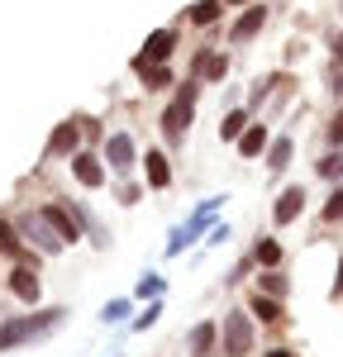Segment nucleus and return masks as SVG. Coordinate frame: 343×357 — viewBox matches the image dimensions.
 <instances>
[{
  "label": "nucleus",
  "instance_id": "9b49d317",
  "mask_svg": "<svg viewBox=\"0 0 343 357\" xmlns=\"http://www.w3.org/2000/svg\"><path fill=\"white\" fill-rule=\"evenodd\" d=\"M215 343H220V324H215V319L196 324V329H191V338H186L191 357H210V353H215Z\"/></svg>",
  "mask_w": 343,
  "mask_h": 357
},
{
  "label": "nucleus",
  "instance_id": "2f4dec72",
  "mask_svg": "<svg viewBox=\"0 0 343 357\" xmlns=\"http://www.w3.org/2000/svg\"><path fill=\"white\" fill-rule=\"evenodd\" d=\"M262 357H300V353H291V348H267Z\"/></svg>",
  "mask_w": 343,
  "mask_h": 357
},
{
  "label": "nucleus",
  "instance_id": "1a4fd4ad",
  "mask_svg": "<svg viewBox=\"0 0 343 357\" xmlns=\"http://www.w3.org/2000/svg\"><path fill=\"white\" fill-rule=\"evenodd\" d=\"M10 291H15L20 301H29V305H33L38 296H43V286H38V272H33L29 262H20V267L10 272Z\"/></svg>",
  "mask_w": 343,
  "mask_h": 357
},
{
  "label": "nucleus",
  "instance_id": "0eeeda50",
  "mask_svg": "<svg viewBox=\"0 0 343 357\" xmlns=\"http://www.w3.org/2000/svg\"><path fill=\"white\" fill-rule=\"evenodd\" d=\"M105 162H110V172H134V138L129 134H110L105 138Z\"/></svg>",
  "mask_w": 343,
  "mask_h": 357
},
{
  "label": "nucleus",
  "instance_id": "aec40b11",
  "mask_svg": "<svg viewBox=\"0 0 343 357\" xmlns=\"http://www.w3.org/2000/svg\"><path fill=\"white\" fill-rule=\"evenodd\" d=\"M314 172H319L324 181H343V148H334V153H324V158L314 162Z\"/></svg>",
  "mask_w": 343,
  "mask_h": 357
},
{
  "label": "nucleus",
  "instance_id": "ddd939ff",
  "mask_svg": "<svg viewBox=\"0 0 343 357\" xmlns=\"http://www.w3.org/2000/svg\"><path fill=\"white\" fill-rule=\"evenodd\" d=\"M72 172H77L82 186H100L105 181V167H100V158H91V153H77L72 158Z\"/></svg>",
  "mask_w": 343,
  "mask_h": 357
},
{
  "label": "nucleus",
  "instance_id": "393cba45",
  "mask_svg": "<svg viewBox=\"0 0 343 357\" xmlns=\"http://www.w3.org/2000/svg\"><path fill=\"white\" fill-rule=\"evenodd\" d=\"M139 296H143V301H158V296H162V276L148 272V276L139 281Z\"/></svg>",
  "mask_w": 343,
  "mask_h": 357
},
{
  "label": "nucleus",
  "instance_id": "dca6fc26",
  "mask_svg": "<svg viewBox=\"0 0 343 357\" xmlns=\"http://www.w3.org/2000/svg\"><path fill=\"white\" fill-rule=\"evenodd\" d=\"M291 153H296V143H291V138H272V143H267V172H286V167H291Z\"/></svg>",
  "mask_w": 343,
  "mask_h": 357
},
{
  "label": "nucleus",
  "instance_id": "a878e982",
  "mask_svg": "<svg viewBox=\"0 0 343 357\" xmlns=\"http://www.w3.org/2000/svg\"><path fill=\"white\" fill-rule=\"evenodd\" d=\"M158 319H162V305L153 301V305H148V310H143V314H139V319H134V329H153Z\"/></svg>",
  "mask_w": 343,
  "mask_h": 357
},
{
  "label": "nucleus",
  "instance_id": "f704fd0d",
  "mask_svg": "<svg viewBox=\"0 0 343 357\" xmlns=\"http://www.w3.org/2000/svg\"><path fill=\"white\" fill-rule=\"evenodd\" d=\"M339 15H343V0H339Z\"/></svg>",
  "mask_w": 343,
  "mask_h": 357
},
{
  "label": "nucleus",
  "instance_id": "423d86ee",
  "mask_svg": "<svg viewBox=\"0 0 343 357\" xmlns=\"http://www.w3.org/2000/svg\"><path fill=\"white\" fill-rule=\"evenodd\" d=\"M172 48H176V29H158L153 38H148V53L134 62V72H148V67H158V62H167Z\"/></svg>",
  "mask_w": 343,
  "mask_h": 357
},
{
  "label": "nucleus",
  "instance_id": "9d476101",
  "mask_svg": "<svg viewBox=\"0 0 343 357\" xmlns=\"http://www.w3.org/2000/svg\"><path fill=\"white\" fill-rule=\"evenodd\" d=\"M248 314H253V319H262V324H282V319H286L282 301H277V296H262V291H253V296H248Z\"/></svg>",
  "mask_w": 343,
  "mask_h": 357
},
{
  "label": "nucleus",
  "instance_id": "39448f33",
  "mask_svg": "<svg viewBox=\"0 0 343 357\" xmlns=\"http://www.w3.org/2000/svg\"><path fill=\"white\" fill-rule=\"evenodd\" d=\"M20 234H24V238H33V243L43 248V252H57V248L67 243V238L57 234L53 224L43 220V210H38V215H24V220H20Z\"/></svg>",
  "mask_w": 343,
  "mask_h": 357
},
{
  "label": "nucleus",
  "instance_id": "a211bd4d",
  "mask_svg": "<svg viewBox=\"0 0 343 357\" xmlns=\"http://www.w3.org/2000/svg\"><path fill=\"white\" fill-rule=\"evenodd\" d=\"M77 138H82V129H77V124H62V129L53 134V143H48V153H53V158H62V153H77Z\"/></svg>",
  "mask_w": 343,
  "mask_h": 357
},
{
  "label": "nucleus",
  "instance_id": "7c9ffc66",
  "mask_svg": "<svg viewBox=\"0 0 343 357\" xmlns=\"http://www.w3.org/2000/svg\"><path fill=\"white\" fill-rule=\"evenodd\" d=\"M329 48H334V67H343V33H334V43H329Z\"/></svg>",
  "mask_w": 343,
  "mask_h": 357
},
{
  "label": "nucleus",
  "instance_id": "473e14b6",
  "mask_svg": "<svg viewBox=\"0 0 343 357\" xmlns=\"http://www.w3.org/2000/svg\"><path fill=\"white\" fill-rule=\"evenodd\" d=\"M334 91L343 96V67H334Z\"/></svg>",
  "mask_w": 343,
  "mask_h": 357
},
{
  "label": "nucleus",
  "instance_id": "6e6552de",
  "mask_svg": "<svg viewBox=\"0 0 343 357\" xmlns=\"http://www.w3.org/2000/svg\"><path fill=\"white\" fill-rule=\"evenodd\" d=\"M300 210H305V186H286V191L277 195V205H272V220L291 224V220H300Z\"/></svg>",
  "mask_w": 343,
  "mask_h": 357
},
{
  "label": "nucleus",
  "instance_id": "7ed1b4c3",
  "mask_svg": "<svg viewBox=\"0 0 343 357\" xmlns=\"http://www.w3.org/2000/svg\"><path fill=\"white\" fill-rule=\"evenodd\" d=\"M191 110H196V86L186 82L181 91H176V100L167 105V114H162V129H167V138H172V143H181L186 124H191Z\"/></svg>",
  "mask_w": 343,
  "mask_h": 357
},
{
  "label": "nucleus",
  "instance_id": "bb28decb",
  "mask_svg": "<svg viewBox=\"0 0 343 357\" xmlns=\"http://www.w3.org/2000/svg\"><path fill=\"white\" fill-rule=\"evenodd\" d=\"M124 314H129V301H110V305H105V314H100V319H105V324H119Z\"/></svg>",
  "mask_w": 343,
  "mask_h": 357
},
{
  "label": "nucleus",
  "instance_id": "4468645a",
  "mask_svg": "<svg viewBox=\"0 0 343 357\" xmlns=\"http://www.w3.org/2000/svg\"><path fill=\"white\" fill-rule=\"evenodd\" d=\"M196 72L205 77V82H224L229 57H224V53H205V48H200V53H196Z\"/></svg>",
  "mask_w": 343,
  "mask_h": 357
},
{
  "label": "nucleus",
  "instance_id": "2eb2a0df",
  "mask_svg": "<svg viewBox=\"0 0 343 357\" xmlns=\"http://www.w3.org/2000/svg\"><path fill=\"white\" fill-rule=\"evenodd\" d=\"M43 220L53 224V229H57V234H62V238H72V243L82 238V229H77V220H72V215H67L62 205H43Z\"/></svg>",
  "mask_w": 343,
  "mask_h": 357
},
{
  "label": "nucleus",
  "instance_id": "f3484780",
  "mask_svg": "<svg viewBox=\"0 0 343 357\" xmlns=\"http://www.w3.org/2000/svg\"><path fill=\"white\" fill-rule=\"evenodd\" d=\"M143 172H148V186H153V191H162V186L172 181V172H167V158H162L158 148H153V153L143 158Z\"/></svg>",
  "mask_w": 343,
  "mask_h": 357
},
{
  "label": "nucleus",
  "instance_id": "c756f323",
  "mask_svg": "<svg viewBox=\"0 0 343 357\" xmlns=\"http://www.w3.org/2000/svg\"><path fill=\"white\" fill-rule=\"evenodd\" d=\"M329 301H343V257H339V272H334V291H329Z\"/></svg>",
  "mask_w": 343,
  "mask_h": 357
},
{
  "label": "nucleus",
  "instance_id": "412c9836",
  "mask_svg": "<svg viewBox=\"0 0 343 357\" xmlns=\"http://www.w3.org/2000/svg\"><path fill=\"white\" fill-rule=\"evenodd\" d=\"M243 129H248V110H234V114H224L220 138H224V143H238V138H243Z\"/></svg>",
  "mask_w": 343,
  "mask_h": 357
},
{
  "label": "nucleus",
  "instance_id": "f03ea898",
  "mask_svg": "<svg viewBox=\"0 0 343 357\" xmlns=\"http://www.w3.org/2000/svg\"><path fill=\"white\" fill-rule=\"evenodd\" d=\"M257 348V329L248 310H229L224 324H220V353L224 357H248Z\"/></svg>",
  "mask_w": 343,
  "mask_h": 357
},
{
  "label": "nucleus",
  "instance_id": "b1692460",
  "mask_svg": "<svg viewBox=\"0 0 343 357\" xmlns=\"http://www.w3.org/2000/svg\"><path fill=\"white\" fill-rule=\"evenodd\" d=\"M324 220H329V224H339V220H343V186H334L329 205H324Z\"/></svg>",
  "mask_w": 343,
  "mask_h": 357
},
{
  "label": "nucleus",
  "instance_id": "72a5a7b5",
  "mask_svg": "<svg viewBox=\"0 0 343 357\" xmlns=\"http://www.w3.org/2000/svg\"><path fill=\"white\" fill-rule=\"evenodd\" d=\"M224 5H253V0H224Z\"/></svg>",
  "mask_w": 343,
  "mask_h": 357
},
{
  "label": "nucleus",
  "instance_id": "f8f14e48",
  "mask_svg": "<svg viewBox=\"0 0 343 357\" xmlns=\"http://www.w3.org/2000/svg\"><path fill=\"white\" fill-rule=\"evenodd\" d=\"M267 143H272L267 124H248L243 138H238V153H243V158H262V153H267Z\"/></svg>",
  "mask_w": 343,
  "mask_h": 357
},
{
  "label": "nucleus",
  "instance_id": "cd10ccee",
  "mask_svg": "<svg viewBox=\"0 0 343 357\" xmlns=\"http://www.w3.org/2000/svg\"><path fill=\"white\" fill-rule=\"evenodd\" d=\"M0 252H20V238H15L10 224H0Z\"/></svg>",
  "mask_w": 343,
  "mask_h": 357
},
{
  "label": "nucleus",
  "instance_id": "20e7f679",
  "mask_svg": "<svg viewBox=\"0 0 343 357\" xmlns=\"http://www.w3.org/2000/svg\"><path fill=\"white\" fill-rule=\"evenodd\" d=\"M262 24H267V5H248V10L234 20V29H229V43H234V48L253 43L257 33H262Z\"/></svg>",
  "mask_w": 343,
  "mask_h": 357
},
{
  "label": "nucleus",
  "instance_id": "5701e85b",
  "mask_svg": "<svg viewBox=\"0 0 343 357\" xmlns=\"http://www.w3.org/2000/svg\"><path fill=\"white\" fill-rule=\"evenodd\" d=\"M253 257H257V267H277V262H282V243H272V238H262Z\"/></svg>",
  "mask_w": 343,
  "mask_h": 357
},
{
  "label": "nucleus",
  "instance_id": "c9c22d12",
  "mask_svg": "<svg viewBox=\"0 0 343 357\" xmlns=\"http://www.w3.org/2000/svg\"><path fill=\"white\" fill-rule=\"evenodd\" d=\"M110 357H114V353H110Z\"/></svg>",
  "mask_w": 343,
  "mask_h": 357
},
{
  "label": "nucleus",
  "instance_id": "c85d7f7f",
  "mask_svg": "<svg viewBox=\"0 0 343 357\" xmlns=\"http://www.w3.org/2000/svg\"><path fill=\"white\" fill-rule=\"evenodd\" d=\"M329 143H334V148H343V110L329 119Z\"/></svg>",
  "mask_w": 343,
  "mask_h": 357
},
{
  "label": "nucleus",
  "instance_id": "f257e3e1",
  "mask_svg": "<svg viewBox=\"0 0 343 357\" xmlns=\"http://www.w3.org/2000/svg\"><path fill=\"white\" fill-rule=\"evenodd\" d=\"M62 314L67 310H43V314H24V319H5L0 324V353H15V348L33 343V338H43L48 329L62 324Z\"/></svg>",
  "mask_w": 343,
  "mask_h": 357
},
{
  "label": "nucleus",
  "instance_id": "4be33fe9",
  "mask_svg": "<svg viewBox=\"0 0 343 357\" xmlns=\"http://www.w3.org/2000/svg\"><path fill=\"white\" fill-rule=\"evenodd\" d=\"M220 10H224V0H200L196 10H191V20H196V24H215Z\"/></svg>",
  "mask_w": 343,
  "mask_h": 357
},
{
  "label": "nucleus",
  "instance_id": "6ab92c4d",
  "mask_svg": "<svg viewBox=\"0 0 343 357\" xmlns=\"http://www.w3.org/2000/svg\"><path fill=\"white\" fill-rule=\"evenodd\" d=\"M257 291H262V296H277V301H282L286 291H291V281H286V276L277 272V267H267V272L257 276Z\"/></svg>",
  "mask_w": 343,
  "mask_h": 357
}]
</instances>
